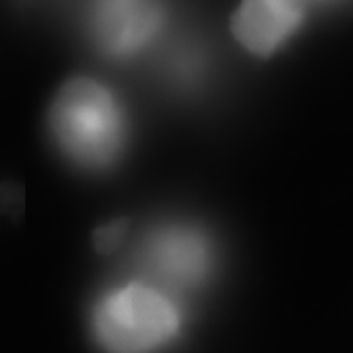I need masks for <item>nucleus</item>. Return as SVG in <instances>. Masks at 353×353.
I'll use <instances>...</instances> for the list:
<instances>
[{"instance_id": "1", "label": "nucleus", "mask_w": 353, "mask_h": 353, "mask_svg": "<svg viewBox=\"0 0 353 353\" xmlns=\"http://www.w3.org/2000/svg\"><path fill=\"white\" fill-rule=\"evenodd\" d=\"M48 127L63 158L85 172L117 167L129 145V114L112 88L92 77L63 83L49 105Z\"/></svg>"}, {"instance_id": "2", "label": "nucleus", "mask_w": 353, "mask_h": 353, "mask_svg": "<svg viewBox=\"0 0 353 353\" xmlns=\"http://www.w3.org/2000/svg\"><path fill=\"white\" fill-rule=\"evenodd\" d=\"M187 324L189 305L127 276L100 290L89 308V334L102 353H167Z\"/></svg>"}, {"instance_id": "3", "label": "nucleus", "mask_w": 353, "mask_h": 353, "mask_svg": "<svg viewBox=\"0 0 353 353\" xmlns=\"http://www.w3.org/2000/svg\"><path fill=\"white\" fill-rule=\"evenodd\" d=\"M212 232L190 219H160L138 236L127 259V277L140 279L189 305L218 274Z\"/></svg>"}, {"instance_id": "4", "label": "nucleus", "mask_w": 353, "mask_h": 353, "mask_svg": "<svg viewBox=\"0 0 353 353\" xmlns=\"http://www.w3.org/2000/svg\"><path fill=\"white\" fill-rule=\"evenodd\" d=\"M169 26L165 6L141 0L92 4L85 17L89 40L103 59L131 62L141 59L163 39Z\"/></svg>"}, {"instance_id": "5", "label": "nucleus", "mask_w": 353, "mask_h": 353, "mask_svg": "<svg viewBox=\"0 0 353 353\" xmlns=\"http://www.w3.org/2000/svg\"><path fill=\"white\" fill-rule=\"evenodd\" d=\"M308 17L305 2L247 0L230 17V31L252 57L270 59L297 37Z\"/></svg>"}, {"instance_id": "6", "label": "nucleus", "mask_w": 353, "mask_h": 353, "mask_svg": "<svg viewBox=\"0 0 353 353\" xmlns=\"http://www.w3.org/2000/svg\"><path fill=\"white\" fill-rule=\"evenodd\" d=\"M127 227L129 225H127L125 219H112V221L97 228V232L92 236L94 248L102 254H111V252L118 250L121 243L125 241Z\"/></svg>"}]
</instances>
